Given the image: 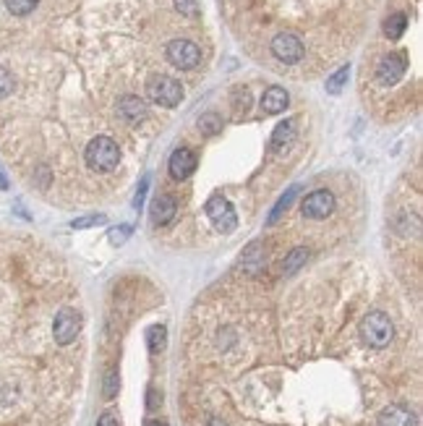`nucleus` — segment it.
I'll return each mask as SVG.
<instances>
[{
	"label": "nucleus",
	"instance_id": "f257e3e1",
	"mask_svg": "<svg viewBox=\"0 0 423 426\" xmlns=\"http://www.w3.org/2000/svg\"><path fill=\"white\" fill-rule=\"evenodd\" d=\"M358 335L368 348L382 351V348H386V345L392 343L395 327H392V322H389V316H386L384 311H368V314L360 319Z\"/></svg>",
	"mask_w": 423,
	"mask_h": 426
},
{
	"label": "nucleus",
	"instance_id": "f03ea898",
	"mask_svg": "<svg viewBox=\"0 0 423 426\" xmlns=\"http://www.w3.org/2000/svg\"><path fill=\"white\" fill-rule=\"evenodd\" d=\"M120 160V149L118 144L108 136H97V139L89 141L86 147V165L97 170V173H110L112 167L118 165Z\"/></svg>",
	"mask_w": 423,
	"mask_h": 426
},
{
	"label": "nucleus",
	"instance_id": "7ed1b4c3",
	"mask_svg": "<svg viewBox=\"0 0 423 426\" xmlns=\"http://www.w3.org/2000/svg\"><path fill=\"white\" fill-rule=\"evenodd\" d=\"M147 94L149 100L162 105V108H175L178 102L183 100V86L175 82L173 76H152L147 82Z\"/></svg>",
	"mask_w": 423,
	"mask_h": 426
},
{
	"label": "nucleus",
	"instance_id": "20e7f679",
	"mask_svg": "<svg viewBox=\"0 0 423 426\" xmlns=\"http://www.w3.org/2000/svg\"><path fill=\"white\" fill-rule=\"evenodd\" d=\"M207 214H209V220L220 233H233L235 225H238V214L233 209V204L220 194H214L207 202Z\"/></svg>",
	"mask_w": 423,
	"mask_h": 426
},
{
	"label": "nucleus",
	"instance_id": "39448f33",
	"mask_svg": "<svg viewBox=\"0 0 423 426\" xmlns=\"http://www.w3.org/2000/svg\"><path fill=\"white\" fill-rule=\"evenodd\" d=\"M82 333V314L76 309H60L56 316V325H53V335H56L58 345H71Z\"/></svg>",
	"mask_w": 423,
	"mask_h": 426
},
{
	"label": "nucleus",
	"instance_id": "423d86ee",
	"mask_svg": "<svg viewBox=\"0 0 423 426\" xmlns=\"http://www.w3.org/2000/svg\"><path fill=\"white\" fill-rule=\"evenodd\" d=\"M167 60L181 71H191L202 63V50L188 39H173L167 45Z\"/></svg>",
	"mask_w": 423,
	"mask_h": 426
},
{
	"label": "nucleus",
	"instance_id": "0eeeda50",
	"mask_svg": "<svg viewBox=\"0 0 423 426\" xmlns=\"http://www.w3.org/2000/svg\"><path fill=\"white\" fill-rule=\"evenodd\" d=\"M301 209H304V214L308 220H324V217H330V214L334 212V194L327 191V188L311 191V194L304 199Z\"/></svg>",
	"mask_w": 423,
	"mask_h": 426
},
{
	"label": "nucleus",
	"instance_id": "6e6552de",
	"mask_svg": "<svg viewBox=\"0 0 423 426\" xmlns=\"http://www.w3.org/2000/svg\"><path fill=\"white\" fill-rule=\"evenodd\" d=\"M272 53H275L277 60L293 65L304 58V42L295 37V34H290V32H282V34H277V37L272 39Z\"/></svg>",
	"mask_w": 423,
	"mask_h": 426
},
{
	"label": "nucleus",
	"instance_id": "1a4fd4ad",
	"mask_svg": "<svg viewBox=\"0 0 423 426\" xmlns=\"http://www.w3.org/2000/svg\"><path fill=\"white\" fill-rule=\"evenodd\" d=\"M405 68H408V58H405V53H389V56H384L377 65L379 84H384V86L397 84L403 79Z\"/></svg>",
	"mask_w": 423,
	"mask_h": 426
},
{
	"label": "nucleus",
	"instance_id": "9d476101",
	"mask_svg": "<svg viewBox=\"0 0 423 426\" xmlns=\"http://www.w3.org/2000/svg\"><path fill=\"white\" fill-rule=\"evenodd\" d=\"M170 176L175 181H186V178L191 176L193 170H196V157H193V152L188 147H181L173 152V157H170Z\"/></svg>",
	"mask_w": 423,
	"mask_h": 426
},
{
	"label": "nucleus",
	"instance_id": "9b49d317",
	"mask_svg": "<svg viewBox=\"0 0 423 426\" xmlns=\"http://www.w3.org/2000/svg\"><path fill=\"white\" fill-rule=\"evenodd\" d=\"M379 426H415L413 411H408L405 406H386L377 418Z\"/></svg>",
	"mask_w": 423,
	"mask_h": 426
},
{
	"label": "nucleus",
	"instance_id": "f8f14e48",
	"mask_svg": "<svg viewBox=\"0 0 423 426\" xmlns=\"http://www.w3.org/2000/svg\"><path fill=\"white\" fill-rule=\"evenodd\" d=\"M118 112L129 123H138V121H144V118H147V102L141 100V97L126 94V97L118 102Z\"/></svg>",
	"mask_w": 423,
	"mask_h": 426
},
{
	"label": "nucleus",
	"instance_id": "ddd939ff",
	"mask_svg": "<svg viewBox=\"0 0 423 426\" xmlns=\"http://www.w3.org/2000/svg\"><path fill=\"white\" fill-rule=\"evenodd\" d=\"M287 102H290V97H287V92L282 86H269L267 92H264V97H261V110L267 112V115H277V112L285 110Z\"/></svg>",
	"mask_w": 423,
	"mask_h": 426
},
{
	"label": "nucleus",
	"instance_id": "4468645a",
	"mask_svg": "<svg viewBox=\"0 0 423 426\" xmlns=\"http://www.w3.org/2000/svg\"><path fill=\"white\" fill-rule=\"evenodd\" d=\"M293 139H295V121H293V118H287V121H282L275 131H272L269 155H275V152H280V149H285Z\"/></svg>",
	"mask_w": 423,
	"mask_h": 426
},
{
	"label": "nucleus",
	"instance_id": "2eb2a0df",
	"mask_svg": "<svg viewBox=\"0 0 423 426\" xmlns=\"http://www.w3.org/2000/svg\"><path fill=\"white\" fill-rule=\"evenodd\" d=\"M152 217H155L157 225H167L175 217V199L173 196H157L155 204H152Z\"/></svg>",
	"mask_w": 423,
	"mask_h": 426
},
{
	"label": "nucleus",
	"instance_id": "dca6fc26",
	"mask_svg": "<svg viewBox=\"0 0 423 426\" xmlns=\"http://www.w3.org/2000/svg\"><path fill=\"white\" fill-rule=\"evenodd\" d=\"M264 264V249H261V243H249V249L243 251V257H240V267L246 269V272H259Z\"/></svg>",
	"mask_w": 423,
	"mask_h": 426
},
{
	"label": "nucleus",
	"instance_id": "f3484780",
	"mask_svg": "<svg viewBox=\"0 0 423 426\" xmlns=\"http://www.w3.org/2000/svg\"><path fill=\"white\" fill-rule=\"evenodd\" d=\"M308 262V249H293L282 262V275H295Z\"/></svg>",
	"mask_w": 423,
	"mask_h": 426
},
{
	"label": "nucleus",
	"instance_id": "a211bd4d",
	"mask_svg": "<svg viewBox=\"0 0 423 426\" xmlns=\"http://www.w3.org/2000/svg\"><path fill=\"white\" fill-rule=\"evenodd\" d=\"M295 194H298V186H290V188H287L285 194L280 196V202L275 204V209L269 212V220H267L269 225H275L277 220H280V217H282V214L287 212V207H290V202H293V199H295Z\"/></svg>",
	"mask_w": 423,
	"mask_h": 426
},
{
	"label": "nucleus",
	"instance_id": "6ab92c4d",
	"mask_svg": "<svg viewBox=\"0 0 423 426\" xmlns=\"http://www.w3.org/2000/svg\"><path fill=\"white\" fill-rule=\"evenodd\" d=\"M147 345H149V351H152V353H162V351H165V345H167V330H165V327H162V325L149 327Z\"/></svg>",
	"mask_w": 423,
	"mask_h": 426
},
{
	"label": "nucleus",
	"instance_id": "aec40b11",
	"mask_svg": "<svg viewBox=\"0 0 423 426\" xmlns=\"http://www.w3.org/2000/svg\"><path fill=\"white\" fill-rule=\"evenodd\" d=\"M405 27H408V16H405V13H392V16L384 21V32H386V37L389 39L403 37Z\"/></svg>",
	"mask_w": 423,
	"mask_h": 426
},
{
	"label": "nucleus",
	"instance_id": "412c9836",
	"mask_svg": "<svg viewBox=\"0 0 423 426\" xmlns=\"http://www.w3.org/2000/svg\"><path fill=\"white\" fill-rule=\"evenodd\" d=\"M199 131H202L204 136H217L222 131V118L217 112H207L199 118Z\"/></svg>",
	"mask_w": 423,
	"mask_h": 426
},
{
	"label": "nucleus",
	"instance_id": "4be33fe9",
	"mask_svg": "<svg viewBox=\"0 0 423 426\" xmlns=\"http://www.w3.org/2000/svg\"><path fill=\"white\" fill-rule=\"evenodd\" d=\"M118 387H120L118 369H108L105 380H102V398H105V400H112L115 395H118Z\"/></svg>",
	"mask_w": 423,
	"mask_h": 426
},
{
	"label": "nucleus",
	"instance_id": "5701e85b",
	"mask_svg": "<svg viewBox=\"0 0 423 426\" xmlns=\"http://www.w3.org/2000/svg\"><path fill=\"white\" fill-rule=\"evenodd\" d=\"M39 0H6V8L13 13V16H27L32 11L37 8Z\"/></svg>",
	"mask_w": 423,
	"mask_h": 426
},
{
	"label": "nucleus",
	"instance_id": "b1692460",
	"mask_svg": "<svg viewBox=\"0 0 423 426\" xmlns=\"http://www.w3.org/2000/svg\"><path fill=\"white\" fill-rule=\"evenodd\" d=\"M348 76H350V68H348V65H342L337 74L327 79V92H330V94H337V92H340L342 86H345V82H348Z\"/></svg>",
	"mask_w": 423,
	"mask_h": 426
},
{
	"label": "nucleus",
	"instance_id": "393cba45",
	"mask_svg": "<svg viewBox=\"0 0 423 426\" xmlns=\"http://www.w3.org/2000/svg\"><path fill=\"white\" fill-rule=\"evenodd\" d=\"M11 92H13V76L6 68H0V97H8Z\"/></svg>",
	"mask_w": 423,
	"mask_h": 426
},
{
	"label": "nucleus",
	"instance_id": "a878e982",
	"mask_svg": "<svg viewBox=\"0 0 423 426\" xmlns=\"http://www.w3.org/2000/svg\"><path fill=\"white\" fill-rule=\"evenodd\" d=\"M175 8L181 11L183 16H196V13H199V6H196V0H175Z\"/></svg>",
	"mask_w": 423,
	"mask_h": 426
},
{
	"label": "nucleus",
	"instance_id": "bb28decb",
	"mask_svg": "<svg viewBox=\"0 0 423 426\" xmlns=\"http://www.w3.org/2000/svg\"><path fill=\"white\" fill-rule=\"evenodd\" d=\"M100 223H105V217L102 214H92V217H79V220H74V228L76 231H82V228H92V225H100Z\"/></svg>",
	"mask_w": 423,
	"mask_h": 426
},
{
	"label": "nucleus",
	"instance_id": "cd10ccee",
	"mask_svg": "<svg viewBox=\"0 0 423 426\" xmlns=\"http://www.w3.org/2000/svg\"><path fill=\"white\" fill-rule=\"evenodd\" d=\"M129 235H131V228H115V231H110V241L115 243V246H120Z\"/></svg>",
	"mask_w": 423,
	"mask_h": 426
},
{
	"label": "nucleus",
	"instance_id": "c85d7f7f",
	"mask_svg": "<svg viewBox=\"0 0 423 426\" xmlns=\"http://www.w3.org/2000/svg\"><path fill=\"white\" fill-rule=\"evenodd\" d=\"M97 426H118V418H115V413H102L97 418Z\"/></svg>",
	"mask_w": 423,
	"mask_h": 426
},
{
	"label": "nucleus",
	"instance_id": "c756f323",
	"mask_svg": "<svg viewBox=\"0 0 423 426\" xmlns=\"http://www.w3.org/2000/svg\"><path fill=\"white\" fill-rule=\"evenodd\" d=\"M157 403H162V398L157 395V389H149V408H157Z\"/></svg>",
	"mask_w": 423,
	"mask_h": 426
},
{
	"label": "nucleus",
	"instance_id": "7c9ffc66",
	"mask_svg": "<svg viewBox=\"0 0 423 426\" xmlns=\"http://www.w3.org/2000/svg\"><path fill=\"white\" fill-rule=\"evenodd\" d=\"M207 426H225V421H222V418H212V421H209Z\"/></svg>",
	"mask_w": 423,
	"mask_h": 426
},
{
	"label": "nucleus",
	"instance_id": "2f4dec72",
	"mask_svg": "<svg viewBox=\"0 0 423 426\" xmlns=\"http://www.w3.org/2000/svg\"><path fill=\"white\" fill-rule=\"evenodd\" d=\"M147 426H167L165 421H147Z\"/></svg>",
	"mask_w": 423,
	"mask_h": 426
}]
</instances>
